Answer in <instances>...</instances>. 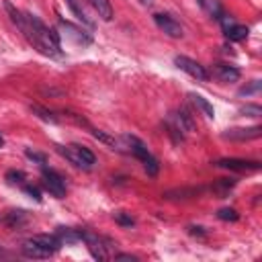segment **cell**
<instances>
[{
  "instance_id": "cell-14",
  "label": "cell",
  "mask_w": 262,
  "mask_h": 262,
  "mask_svg": "<svg viewBox=\"0 0 262 262\" xmlns=\"http://www.w3.org/2000/svg\"><path fill=\"white\" fill-rule=\"evenodd\" d=\"M55 235H57V239L61 242V246H72V244L82 242L80 229H72V227H57V229H55Z\"/></svg>"
},
{
  "instance_id": "cell-34",
  "label": "cell",
  "mask_w": 262,
  "mask_h": 262,
  "mask_svg": "<svg viewBox=\"0 0 262 262\" xmlns=\"http://www.w3.org/2000/svg\"><path fill=\"white\" fill-rule=\"evenodd\" d=\"M115 260H131V262H135V260H137V256H133V254H117V256H115Z\"/></svg>"
},
{
  "instance_id": "cell-28",
  "label": "cell",
  "mask_w": 262,
  "mask_h": 262,
  "mask_svg": "<svg viewBox=\"0 0 262 262\" xmlns=\"http://www.w3.org/2000/svg\"><path fill=\"white\" fill-rule=\"evenodd\" d=\"M25 178H27V176H25V172H20V170H8V172H6V180H8L10 184H20Z\"/></svg>"
},
{
  "instance_id": "cell-1",
  "label": "cell",
  "mask_w": 262,
  "mask_h": 262,
  "mask_svg": "<svg viewBox=\"0 0 262 262\" xmlns=\"http://www.w3.org/2000/svg\"><path fill=\"white\" fill-rule=\"evenodd\" d=\"M20 33L25 35V39L43 55L49 57H59L61 55V45H59V33L49 29L39 16L31 14V12H23L16 23H14Z\"/></svg>"
},
{
  "instance_id": "cell-11",
  "label": "cell",
  "mask_w": 262,
  "mask_h": 262,
  "mask_svg": "<svg viewBox=\"0 0 262 262\" xmlns=\"http://www.w3.org/2000/svg\"><path fill=\"white\" fill-rule=\"evenodd\" d=\"M213 76L221 82H237L239 80V70L235 66H229V63H215L213 66Z\"/></svg>"
},
{
  "instance_id": "cell-2",
  "label": "cell",
  "mask_w": 262,
  "mask_h": 262,
  "mask_svg": "<svg viewBox=\"0 0 262 262\" xmlns=\"http://www.w3.org/2000/svg\"><path fill=\"white\" fill-rule=\"evenodd\" d=\"M125 143H127V147H129V151L143 164V170L147 172V176H156L158 174V170H160V164H158V160L149 154V149H147V145L139 139V137H135V135H129V133H125L123 137H121Z\"/></svg>"
},
{
  "instance_id": "cell-15",
  "label": "cell",
  "mask_w": 262,
  "mask_h": 262,
  "mask_svg": "<svg viewBox=\"0 0 262 262\" xmlns=\"http://www.w3.org/2000/svg\"><path fill=\"white\" fill-rule=\"evenodd\" d=\"M33 242H37L39 246H43L45 250H49L51 254H55L59 248H61V242L57 239V235L53 233V235H49V233H37V235H33L31 237Z\"/></svg>"
},
{
  "instance_id": "cell-17",
  "label": "cell",
  "mask_w": 262,
  "mask_h": 262,
  "mask_svg": "<svg viewBox=\"0 0 262 262\" xmlns=\"http://www.w3.org/2000/svg\"><path fill=\"white\" fill-rule=\"evenodd\" d=\"M57 151H59V154H61V156H63V158H66L70 164H74L76 168H82V170H90V168H88V164H86V162H84V160L78 156V151L74 149V145H68V147H63V145H57Z\"/></svg>"
},
{
  "instance_id": "cell-5",
  "label": "cell",
  "mask_w": 262,
  "mask_h": 262,
  "mask_svg": "<svg viewBox=\"0 0 262 262\" xmlns=\"http://www.w3.org/2000/svg\"><path fill=\"white\" fill-rule=\"evenodd\" d=\"M174 63H176V68H180L182 72H186L188 76H192V78H196V80H201V82L209 80V72H207L199 61H194V59H190V57H186V55H176V57H174Z\"/></svg>"
},
{
  "instance_id": "cell-22",
  "label": "cell",
  "mask_w": 262,
  "mask_h": 262,
  "mask_svg": "<svg viewBox=\"0 0 262 262\" xmlns=\"http://www.w3.org/2000/svg\"><path fill=\"white\" fill-rule=\"evenodd\" d=\"M66 2H68V6L72 8V12L76 14V18H78V20H82V23H84L86 27H94L92 18H90V16L86 14V10L82 8V4H80L78 0H66Z\"/></svg>"
},
{
  "instance_id": "cell-9",
  "label": "cell",
  "mask_w": 262,
  "mask_h": 262,
  "mask_svg": "<svg viewBox=\"0 0 262 262\" xmlns=\"http://www.w3.org/2000/svg\"><path fill=\"white\" fill-rule=\"evenodd\" d=\"M59 29L63 31V35L66 37H70V39H74L78 45H90L92 43V35L90 33H86L84 29H80V27H74L72 23H68V20H59Z\"/></svg>"
},
{
  "instance_id": "cell-29",
  "label": "cell",
  "mask_w": 262,
  "mask_h": 262,
  "mask_svg": "<svg viewBox=\"0 0 262 262\" xmlns=\"http://www.w3.org/2000/svg\"><path fill=\"white\" fill-rule=\"evenodd\" d=\"M25 156L29 158V160H33V162H37V164H45V154H41V151H35V149H31V147H27L25 149Z\"/></svg>"
},
{
  "instance_id": "cell-7",
  "label": "cell",
  "mask_w": 262,
  "mask_h": 262,
  "mask_svg": "<svg viewBox=\"0 0 262 262\" xmlns=\"http://www.w3.org/2000/svg\"><path fill=\"white\" fill-rule=\"evenodd\" d=\"M262 137V127L254 125V127H233L223 131V139H231V141H250V139H258Z\"/></svg>"
},
{
  "instance_id": "cell-20",
  "label": "cell",
  "mask_w": 262,
  "mask_h": 262,
  "mask_svg": "<svg viewBox=\"0 0 262 262\" xmlns=\"http://www.w3.org/2000/svg\"><path fill=\"white\" fill-rule=\"evenodd\" d=\"M225 31V37L229 39V41H242V39H246L248 37V27H244V25H229L227 29H223Z\"/></svg>"
},
{
  "instance_id": "cell-27",
  "label": "cell",
  "mask_w": 262,
  "mask_h": 262,
  "mask_svg": "<svg viewBox=\"0 0 262 262\" xmlns=\"http://www.w3.org/2000/svg\"><path fill=\"white\" fill-rule=\"evenodd\" d=\"M239 113L246 115V117H260L262 108H260V104H246V106L239 108Z\"/></svg>"
},
{
  "instance_id": "cell-16",
  "label": "cell",
  "mask_w": 262,
  "mask_h": 262,
  "mask_svg": "<svg viewBox=\"0 0 262 262\" xmlns=\"http://www.w3.org/2000/svg\"><path fill=\"white\" fill-rule=\"evenodd\" d=\"M188 98H190V102H192L199 111H203V115H205L207 119H215V108H213V104H211L205 96H201V94H196V92H190Z\"/></svg>"
},
{
  "instance_id": "cell-25",
  "label": "cell",
  "mask_w": 262,
  "mask_h": 262,
  "mask_svg": "<svg viewBox=\"0 0 262 262\" xmlns=\"http://www.w3.org/2000/svg\"><path fill=\"white\" fill-rule=\"evenodd\" d=\"M74 145V149L78 151V156L88 164V168H92L94 164H96V158H94V154L88 149V147H84V145H78V143H72Z\"/></svg>"
},
{
  "instance_id": "cell-35",
  "label": "cell",
  "mask_w": 262,
  "mask_h": 262,
  "mask_svg": "<svg viewBox=\"0 0 262 262\" xmlns=\"http://www.w3.org/2000/svg\"><path fill=\"white\" fill-rule=\"evenodd\" d=\"M2 145H4V137L0 135V147H2Z\"/></svg>"
},
{
  "instance_id": "cell-8",
  "label": "cell",
  "mask_w": 262,
  "mask_h": 262,
  "mask_svg": "<svg viewBox=\"0 0 262 262\" xmlns=\"http://www.w3.org/2000/svg\"><path fill=\"white\" fill-rule=\"evenodd\" d=\"M154 20H156V25H158V27H160L168 37L178 39V37H182V35H184V31H182L180 23H178L174 16H170V14H162V12H158V14H154Z\"/></svg>"
},
{
  "instance_id": "cell-24",
  "label": "cell",
  "mask_w": 262,
  "mask_h": 262,
  "mask_svg": "<svg viewBox=\"0 0 262 262\" xmlns=\"http://www.w3.org/2000/svg\"><path fill=\"white\" fill-rule=\"evenodd\" d=\"M31 113H35L39 119H43V121H47V123H57V117H55L51 111H47V108H43V106H39V104H31Z\"/></svg>"
},
{
  "instance_id": "cell-21",
  "label": "cell",
  "mask_w": 262,
  "mask_h": 262,
  "mask_svg": "<svg viewBox=\"0 0 262 262\" xmlns=\"http://www.w3.org/2000/svg\"><path fill=\"white\" fill-rule=\"evenodd\" d=\"M233 186H235V180H233V178H219V180L211 186V190H213L219 199H223V196H225Z\"/></svg>"
},
{
  "instance_id": "cell-32",
  "label": "cell",
  "mask_w": 262,
  "mask_h": 262,
  "mask_svg": "<svg viewBox=\"0 0 262 262\" xmlns=\"http://www.w3.org/2000/svg\"><path fill=\"white\" fill-rule=\"evenodd\" d=\"M25 192H27L31 199H35L37 203L41 201V190H39L37 186H31V184H27V186H25Z\"/></svg>"
},
{
  "instance_id": "cell-26",
  "label": "cell",
  "mask_w": 262,
  "mask_h": 262,
  "mask_svg": "<svg viewBox=\"0 0 262 262\" xmlns=\"http://www.w3.org/2000/svg\"><path fill=\"white\" fill-rule=\"evenodd\" d=\"M217 217H219L221 221H237V219H239L237 211L231 209V207H223V209H219V211H217Z\"/></svg>"
},
{
  "instance_id": "cell-12",
  "label": "cell",
  "mask_w": 262,
  "mask_h": 262,
  "mask_svg": "<svg viewBox=\"0 0 262 262\" xmlns=\"http://www.w3.org/2000/svg\"><path fill=\"white\" fill-rule=\"evenodd\" d=\"M23 254H25L27 258H33V260H45V258L53 256L49 250H45L43 246H39V244H37V242H33L31 237L23 244Z\"/></svg>"
},
{
  "instance_id": "cell-3",
  "label": "cell",
  "mask_w": 262,
  "mask_h": 262,
  "mask_svg": "<svg viewBox=\"0 0 262 262\" xmlns=\"http://www.w3.org/2000/svg\"><path fill=\"white\" fill-rule=\"evenodd\" d=\"M80 235H82V242H86L92 258H96V260H106L108 258V252L106 250L113 248V246H117V244H113V239L102 237V235L92 233V231H86V229H80Z\"/></svg>"
},
{
  "instance_id": "cell-10",
  "label": "cell",
  "mask_w": 262,
  "mask_h": 262,
  "mask_svg": "<svg viewBox=\"0 0 262 262\" xmlns=\"http://www.w3.org/2000/svg\"><path fill=\"white\" fill-rule=\"evenodd\" d=\"M172 125L180 133H192L196 129V123H194V119H192V115H190V111L186 106H182L180 111H176L172 115Z\"/></svg>"
},
{
  "instance_id": "cell-31",
  "label": "cell",
  "mask_w": 262,
  "mask_h": 262,
  "mask_svg": "<svg viewBox=\"0 0 262 262\" xmlns=\"http://www.w3.org/2000/svg\"><path fill=\"white\" fill-rule=\"evenodd\" d=\"M260 86H262V82H260V80H254L250 86H246V88L239 90V96H248V94H252V92H258Z\"/></svg>"
},
{
  "instance_id": "cell-19",
  "label": "cell",
  "mask_w": 262,
  "mask_h": 262,
  "mask_svg": "<svg viewBox=\"0 0 262 262\" xmlns=\"http://www.w3.org/2000/svg\"><path fill=\"white\" fill-rule=\"evenodd\" d=\"M203 190L205 188H194V186H190V188H174V190L164 192V199H168V201H172V199H192V196L201 194Z\"/></svg>"
},
{
  "instance_id": "cell-23",
  "label": "cell",
  "mask_w": 262,
  "mask_h": 262,
  "mask_svg": "<svg viewBox=\"0 0 262 262\" xmlns=\"http://www.w3.org/2000/svg\"><path fill=\"white\" fill-rule=\"evenodd\" d=\"M90 133H92V137H96L98 141H102V143H106V145H111L113 149H119V151H123V145L119 143V139H115V137H111L108 133H104V131H100V129H92V127H90Z\"/></svg>"
},
{
  "instance_id": "cell-4",
  "label": "cell",
  "mask_w": 262,
  "mask_h": 262,
  "mask_svg": "<svg viewBox=\"0 0 262 262\" xmlns=\"http://www.w3.org/2000/svg\"><path fill=\"white\" fill-rule=\"evenodd\" d=\"M41 178H43V186H45V190L49 194H53L55 199H63L66 196V180L61 178V174H57L51 168H43Z\"/></svg>"
},
{
  "instance_id": "cell-13",
  "label": "cell",
  "mask_w": 262,
  "mask_h": 262,
  "mask_svg": "<svg viewBox=\"0 0 262 262\" xmlns=\"http://www.w3.org/2000/svg\"><path fill=\"white\" fill-rule=\"evenodd\" d=\"M27 221H29V213H27L25 209H14V211L6 213V217H2V223H6V225L12 227V229L23 227Z\"/></svg>"
},
{
  "instance_id": "cell-33",
  "label": "cell",
  "mask_w": 262,
  "mask_h": 262,
  "mask_svg": "<svg viewBox=\"0 0 262 262\" xmlns=\"http://www.w3.org/2000/svg\"><path fill=\"white\" fill-rule=\"evenodd\" d=\"M188 233L190 235H196V237H205L207 235V229L201 227V225H188Z\"/></svg>"
},
{
  "instance_id": "cell-30",
  "label": "cell",
  "mask_w": 262,
  "mask_h": 262,
  "mask_svg": "<svg viewBox=\"0 0 262 262\" xmlns=\"http://www.w3.org/2000/svg\"><path fill=\"white\" fill-rule=\"evenodd\" d=\"M113 217H115V221H117L119 225H123V227H131V225L135 223V221H133V217H129V215H125L123 211H119V213H115Z\"/></svg>"
},
{
  "instance_id": "cell-18",
  "label": "cell",
  "mask_w": 262,
  "mask_h": 262,
  "mask_svg": "<svg viewBox=\"0 0 262 262\" xmlns=\"http://www.w3.org/2000/svg\"><path fill=\"white\" fill-rule=\"evenodd\" d=\"M86 2L94 8V12H96L102 20H111V18H113V6H111L108 0H86Z\"/></svg>"
},
{
  "instance_id": "cell-6",
  "label": "cell",
  "mask_w": 262,
  "mask_h": 262,
  "mask_svg": "<svg viewBox=\"0 0 262 262\" xmlns=\"http://www.w3.org/2000/svg\"><path fill=\"white\" fill-rule=\"evenodd\" d=\"M215 166L225 168V170H233V172H256V170H260V162L239 160V158H223V160H217Z\"/></svg>"
}]
</instances>
